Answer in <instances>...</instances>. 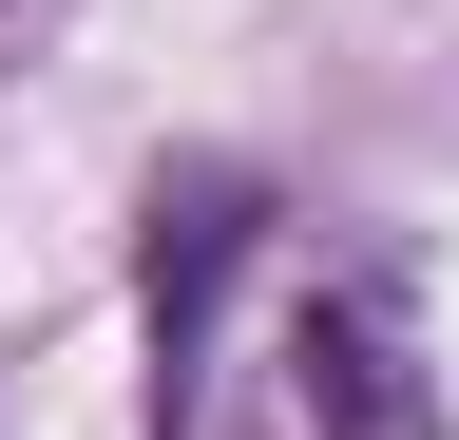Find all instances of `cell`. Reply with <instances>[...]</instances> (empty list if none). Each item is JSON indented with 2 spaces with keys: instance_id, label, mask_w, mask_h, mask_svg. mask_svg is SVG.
Returning a JSON list of instances; mask_svg holds the SVG:
<instances>
[{
  "instance_id": "obj_1",
  "label": "cell",
  "mask_w": 459,
  "mask_h": 440,
  "mask_svg": "<svg viewBox=\"0 0 459 440\" xmlns=\"http://www.w3.org/2000/svg\"><path fill=\"white\" fill-rule=\"evenodd\" d=\"M249 230H268V211H249V173H172V192H153V268H134V288H153V383H192L211 288L249 268Z\"/></svg>"
}]
</instances>
